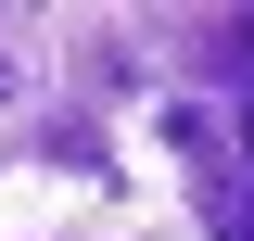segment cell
<instances>
[{
    "mask_svg": "<svg viewBox=\"0 0 254 241\" xmlns=\"http://www.w3.org/2000/svg\"><path fill=\"white\" fill-rule=\"evenodd\" d=\"M38 165H64V178H115V152H102V127H89V115H64L51 140H38Z\"/></svg>",
    "mask_w": 254,
    "mask_h": 241,
    "instance_id": "6da1fadb",
    "label": "cell"
},
{
    "mask_svg": "<svg viewBox=\"0 0 254 241\" xmlns=\"http://www.w3.org/2000/svg\"><path fill=\"white\" fill-rule=\"evenodd\" d=\"M190 203H203V229H216V241H254V190H242V178H216V190H190Z\"/></svg>",
    "mask_w": 254,
    "mask_h": 241,
    "instance_id": "7a4b0ae2",
    "label": "cell"
},
{
    "mask_svg": "<svg viewBox=\"0 0 254 241\" xmlns=\"http://www.w3.org/2000/svg\"><path fill=\"white\" fill-rule=\"evenodd\" d=\"M216 63H242V76H254V13H229V26H216Z\"/></svg>",
    "mask_w": 254,
    "mask_h": 241,
    "instance_id": "3957f363",
    "label": "cell"
},
{
    "mask_svg": "<svg viewBox=\"0 0 254 241\" xmlns=\"http://www.w3.org/2000/svg\"><path fill=\"white\" fill-rule=\"evenodd\" d=\"M229 165L254 178V89H242V115H229Z\"/></svg>",
    "mask_w": 254,
    "mask_h": 241,
    "instance_id": "277c9868",
    "label": "cell"
},
{
    "mask_svg": "<svg viewBox=\"0 0 254 241\" xmlns=\"http://www.w3.org/2000/svg\"><path fill=\"white\" fill-rule=\"evenodd\" d=\"M0 102H13V63H0Z\"/></svg>",
    "mask_w": 254,
    "mask_h": 241,
    "instance_id": "5b68a950",
    "label": "cell"
}]
</instances>
